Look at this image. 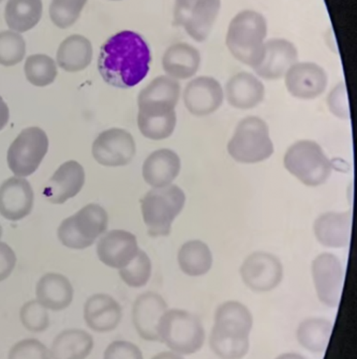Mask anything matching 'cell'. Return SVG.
Segmentation results:
<instances>
[{
	"mask_svg": "<svg viewBox=\"0 0 357 359\" xmlns=\"http://www.w3.org/2000/svg\"><path fill=\"white\" fill-rule=\"evenodd\" d=\"M352 231V213L346 212H326L316 217L314 233L316 241L323 247L342 249L350 243Z\"/></svg>",
	"mask_w": 357,
	"mask_h": 359,
	"instance_id": "7402d4cb",
	"label": "cell"
},
{
	"mask_svg": "<svg viewBox=\"0 0 357 359\" xmlns=\"http://www.w3.org/2000/svg\"><path fill=\"white\" fill-rule=\"evenodd\" d=\"M326 104L332 116L340 120H350L348 90L344 82H340L330 90L326 98Z\"/></svg>",
	"mask_w": 357,
	"mask_h": 359,
	"instance_id": "60d3db41",
	"label": "cell"
},
{
	"mask_svg": "<svg viewBox=\"0 0 357 359\" xmlns=\"http://www.w3.org/2000/svg\"><path fill=\"white\" fill-rule=\"evenodd\" d=\"M177 263L186 276L200 278L211 271L214 264L213 253L202 240H189L179 248Z\"/></svg>",
	"mask_w": 357,
	"mask_h": 359,
	"instance_id": "f546056e",
	"label": "cell"
},
{
	"mask_svg": "<svg viewBox=\"0 0 357 359\" xmlns=\"http://www.w3.org/2000/svg\"><path fill=\"white\" fill-rule=\"evenodd\" d=\"M181 93L178 81L167 76H157L139 94V113L148 116H162L174 112Z\"/></svg>",
	"mask_w": 357,
	"mask_h": 359,
	"instance_id": "7c38bea8",
	"label": "cell"
},
{
	"mask_svg": "<svg viewBox=\"0 0 357 359\" xmlns=\"http://www.w3.org/2000/svg\"><path fill=\"white\" fill-rule=\"evenodd\" d=\"M8 359H52L50 350L38 339H24L10 348Z\"/></svg>",
	"mask_w": 357,
	"mask_h": 359,
	"instance_id": "ab89813d",
	"label": "cell"
},
{
	"mask_svg": "<svg viewBox=\"0 0 357 359\" xmlns=\"http://www.w3.org/2000/svg\"><path fill=\"white\" fill-rule=\"evenodd\" d=\"M35 193L26 177H14L0 185V215L8 221L18 222L31 213Z\"/></svg>",
	"mask_w": 357,
	"mask_h": 359,
	"instance_id": "e0dca14e",
	"label": "cell"
},
{
	"mask_svg": "<svg viewBox=\"0 0 357 359\" xmlns=\"http://www.w3.org/2000/svg\"><path fill=\"white\" fill-rule=\"evenodd\" d=\"M298 62V51L295 44L284 38H274L265 41L263 57L253 70L258 78L268 81L280 80Z\"/></svg>",
	"mask_w": 357,
	"mask_h": 359,
	"instance_id": "2e32d148",
	"label": "cell"
},
{
	"mask_svg": "<svg viewBox=\"0 0 357 359\" xmlns=\"http://www.w3.org/2000/svg\"><path fill=\"white\" fill-rule=\"evenodd\" d=\"M274 152L267 123L259 116L243 118L227 143V153L239 164H259L273 156Z\"/></svg>",
	"mask_w": 357,
	"mask_h": 359,
	"instance_id": "277c9868",
	"label": "cell"
},
{
	"mask_svg": "<svg viewBox=\"0 0 357 359\" xmlns=\"http://www.w3.org/2000/svg\"><path fill=\"white\" fill-rule=\"evenodd\" d=\"M85 175L82 165L76 161H68L58 167L44 187L43 195L48 203L62 205L74 198L84 187Z\"/></svg>",
	"mask_w": 357,
	"mask_h": 359,
	"instance_id": "d6986e66",
	"label": "cell"
},
{
	"mask_svg": "<svg viewBox=\"0 0 357 359\" xmlns=\"http://www.w3.org/2000/svg\"><path fill=\"white\" fill-rule=\"evenodd\" d=\"M150 62V48L146 40L138 32L122 30L101 46L98 70L108 86L126 90L146 78Z\"/></svg>",
	"mask_w": 357,
	"mask_h": 359,
	"instance_id": "6da1fadb",
	"label": "cell"
},
{
	"mask_svg": "<svg viewBox=\"0 0 357 359\" xmlns=\"http://www.w3.org/2000/svg\"><path fill=\"white\" fill-rule=\"evenodd\" d=\"M94 346V338L90 332L72 328L59 332L48 350L52 359H86Z\"/></svg>",
	"mask_w": 357,
	"mask_h": 359,
	"instance_id": "4316f807",
	"label": "cell"
},
{
	"mask_svg": "<svg viewBox=\"0 0 357 359\" xmlns=\"http://www.w3.org/2000/svg\"><path fill=\"white\" fill-rule=\"evenodd\" d=\"M185 205V191L174 183L147 191L141 199V211L148 235L167 237Z\"/></svg>",
	"mask_w": 357,
	"mask_h": 359,
	"instance_id": "3957f363",
	"label": "cell"
},
{
	"mask_svg": "<svg viewBox=\"0 0 357 359\" xmlns=\"http://www.w3.org/2000/svg\"><path fill=\"white\" fill-rule=\"evenodd\" d=\"M183 100L192 116L203 118L211 116L223 106L225 90L213 76H197L186 86Z\"/></svg>",
	"mask_w": 357,
	"mask_h": 359,
	"instance_id": "5bb4252c",
	"label": "cell"
},
{
	"mask_svg": "<svg viewBox=\"0 0 357 359\" xmlns=\"http://www.w3.org/2000/svg\"><path fill=\"white\" fill-rule=\"evenodd\" d=\"M244 284L254 292H270L284 279L281 260L267 252H254L245 258L239 269Z\"/></svg>",
	"mask_w": 357,
	"mask_h": 359,
	"instance_id": "9c48e42d",
	"label": "cell"
},
{
	"mask_svg": "<svg viewBox=\"0 0 357 359\" xmlns=\"http://www.w3.org/2000/svg\"><path fill=\"white\" fill-rule=\"evenodd\" d=\"M20 320L28 332L40 334L50 326V314L38 300H29L20 310Z\"/></svg>",
	"mask_w": 357,
	"mask_h": 359,
	"instance_id": "f35d334b",
	"label": "cell"
},
{
	"mask_svg": "<svg viewBox=\"0 0 357 359\" xmlns=\"http://www.w3.org/2000/svg\"><path fill=\"white\" fill-rule=\"evenodd\" d=\"M1 237H3V227L0 225V239H1Z\"/></svg>",
	"mask_w": 357,
	"mask_h": 359,
	"instance_id": "c3c4849f",
	"label": "cell"
},
{
	"mask_svg": "<svg viewBox=\"0 0 357 359\" xmlns=\"http://www.w3.org/2000/svg\"><path fill=\"white\" fill-rule=\"evenodd\" d=\"M140 250L136 237L122 229L106 231L97 243V256L101 263L112 269L126 267Z\"/></svg>",
	"mask_w": 357,
	"mask_h": 359,
	"instance_id": "9a60e30c",
	"label": "cell"
},
{
	"mask_svg": "<svg viewBox=\"0 0 357 359\" xmlns=\"http://www.w3.org/2000/svg\"><path fill=\"white\" fill-rule=\"evenodd\" d=\"M151 359H183V357L172 351H167V352L158 353Z\"/></svg>",
	"mask_w": 357,
	"mask_h": 359,
	"instance_id": "bcb514c9",
	"label": "cell"
},
{
	"mask_svg": "<svg viewBox=\"0 0 357 359\" xmlns=\"http://www.w3.org/2000/svg\"><path fill=\"white\" fill-rule=\"evenodd\" d=\"M74 288L70 280L62 273L48 272L36 285V300L48 311H64L71 306Z\"/></svg>",
	"mask_w": 357,
	"mask_h": 359,
	"instance_id": "d4e9b609",
	"label": "cell"
},
{
	"mask_svg": "<svg viewBox=\"0 0 357 359\" xmlns=\"http://www.w3.org/2000/svg\"><path fill=\"white\" fill-rule=\"evenodd\" d=\"M312 281L318 302L328 308H337L342 299L344 270L335 254L322 253L312 264Z\"/></svg>",
	"mask_w": 357,
	"mask_h": 359,
	"instance_id": "30bf717a",
	"label": "cell"
},
{
	"mask_svg": "<svg viewBox=\"0 0 357 359\" xmlns=\"http://www.w3.org/2000/svg\"><path fill=\"white\" fill-rule=\"evenodd\" d=\"M10 120V110L3 98H0V132L7 126Z\"/></svg>",
	"mask_w": 357,
	"mask_h": 359,
	"instance_id": "f6af8a7d",
	"label": "cell"
},
{
	"mask_svg": "<svg viewBox=\"0 0 357 359\" xmlns=\"http://www.w3.org/2000/svg\"><path fill=\"white\" fill-rule=\"evenodd\" d=\"M92 55V42L84 36L72 35L60 43L56 64L64 72H80L90 66Z\"/></svg>",
	"mask_w": 357,
	"mask_h": 359,
	"instance_id": "83f0119b",
	"label": "cell"
},
{
	"mask_svg": "<svg viewBox=\"0 0 357 359\" xmlns=\"http://www.w3.org/2000/svg\"><path fill=\"white\" fill-rule=\"evenodd\" d=\"M153 265L146 252L140 250L132 262L122 269L118 270L119 278L129 287H144L151 278Z\"/></svg>",
	"mask_w": 357,
	"mask_h": 359,
	"instance_id": "e575fe53",
	"label": "cell"
},
{
	"mask_svg": "<svg viewBox=\"0 0 357 359\" xmlns=\"http://www.w3.org/2000/svg\"><path fill=\"white\" fill-rule=\"evenodd\" d=\"M48 137L43 129L27 127L20 133L8 149V167L15 177L34 175L48 151Z\"/></svg>",
	"mask_w": 357,
	"mask_h": 359,
	"instance_id": "ba28073f",
	"label": "cell"
},
{
	"mask_svg": "<svg viewBox=\"0 0 357 359\" xmlns=\"http://www.w3.org/2000/svg\"><path fill=\"white\" fill-rule=\"evenodd\" d=\"M176 112L162 116H144L138 113V127L141 134L149 140L161 141L169 138L176 128Z\"/></svg>",
	"mask_w": 357,
	"mask_h": 359,
	"instance_id": "836d02e7",
	"label": "cell"
},
{
	"mask_svg": "<svg viewBox=\"0 0 357 359\" xmlns=\"http://www.w3.org/2000/svg\"><path fill=\"white\" fill-rule=\"evenodd\" d=\"M167 310L164 298L157 292H144L135 299L132 323L143 340L159 341V325Z\"/></svg>",
	"mask_w": 357,
	"mask_h": 359,
	"instance_id": "ac0fdd59",
	"label": "cell"
},
{
	"mask_svg": "<svg viewBox=\"0 0 357 359\" xmlns=\"http://www.w3.org/2000/svg\"><path fill=\"white\" fill-rule=\"evenodd\" d=\"M43 13L42 0H8L5 9L6 23L10 30L22 32L35 28Z\"/></svg>",
	"mask_w": 357,
	"mask_h": 359,
	"instance_id": "4dcf8cb0",
	"label": "cell"
},
{
	"mask_svg": "<svg viewBox=\"0 0 357 359\" xmlns=\"http://www.w3.org/2000/svg\"><path fill=\"white\" fill-rule=\"evenodd\" d=\"M181 170V161L175 151L160 149L149 154L142 167L143 179L151 189L173 184Z\"/></svg>",
	"mask_w": 357,
	"mask_h": 359,
	"instance_id": "cb8c5ba5",
	"label": "cell"
},
{
	"mask_svg": "<svg viewBox=\"0 0 357 359\" xmlns=\"http://www.w3.org/2000/svg\"><path fill=\"white\" fill-rule=\"evenodd\" d=\"M221 9V0H197L189 12L183 27L195 41L203 42L209 37Z\"/></svg>",
	"mask_w": 357,
	"mask_h": 359,
	"instance_id": "f1b7e54d",
	"label": "cell"
},
{
	"mask_svg": "<svg viewBox=\"0 0 357 359\" xmlns=\"http://www.w3.org/2000/svg\"><path fill=\"white\" fill-rule=\"evenodd\" d=\"M108 226L106 209L97 203H90L60 223L58 240L68 249H88L108 231Z\"/></svg>",
	"mask_w": 357,
	"mask_h": 359,
	"instance_id": "52a82bcc",
	"label": "cell"
},
{
	"mask_svg": "<svg viewBox=\"0 0 357 359\" xmlns=\"http://www.w3.org/2000/svg\"><path fill=\"white\" fill-rule=\"evenodd\" d=\"M225 97L233 108L250 110L257 108L263 102L265 86L255 74L238 72L225 84Z\"/></svg>",
	"mask_w": 357,
	"mask_h": 359,
	"instance_id": "603a6c76",
	"label": "cell"
},
{
	"mask_svg": "<svg viewBox=\"0 0 357 359\" xmlns=\"http://www.w3.org/2000/svg\"><path fill=\"white\" fill-rule=\"evenodd\" d=\"M266 36L267 21L263 14L244 10L230 22L225 43L233 57L254 69L263 57Z\"/></svg>",
	"mask_w": 357,
	"mask_h": 359,
	"instance_id": "7a4b0ae2",
	"label": "cell"
},
{
	"mask_svg": "<svg viewBox=\"0 0 357 359\" xmlns=\"http://www.w3.org/2000/svg\"><path fill=\"white\" fill-rule=\"evenodd\" d=\"M92 157L104 167H124L136 154L134 138L126 129L110 128L101 133L92 143Z\"/></svg>",
	"mask_w": 357,
	"mask_h": 359,
	"instance_id": "8fae6325",
	"label": "cell"
},
{
	"mask_svg": "<svg viewBox=\"0 0 357 359\" xmlns=\"http://www.w3.org/2000/svg\"><path fill=\"white\" fill-rule=\"evenodd\" d=\"M201 54L191 44H172L165 50L162 56V69L165 76L176 81L188 80L199 72Z\"/></svg>",
	"mask_w": 357,
	"mask_h": 359,
	"instance_id": "484cf974",
	"label": "cell"
},
{
	"mask_svg": "<svg viewBox=\"0 0 357 359\" xmlns=\"http://www.w3.org/2000/svg\"><path fill=\"white\" fill-rule=\"evenodd\" d=\"M205 330L195 314L181 309L167 310L159 325V341L177 354L192 355L205 344Z\"/></svg>",
	"mask_w": 357,
	"mask_h": 359,
	"instance_id": "8992f818",
	"label": "cell"
},
{
	"mask_svg": "<svg viewBox=\"0 0 357 359\" xmlns=\"http://www.w3.org/2000/svg\"><path fill=\"white\" fill-rule=\"evenodd\" d=\"M1 1H3V0H0V3H1Z\"/></svg>",
	"mask_w": 357,
	"mask_h": 359,
	"instance_id": "f907efd6",
	"label": "cell"
},
{
	"mask_svg": "<svg viewBox=\"0 0 357 359\" xmlns=\"http://www.w3.org/2000/svg\"><path fill=\"white\" fill-rule=\"evenodd\" d=\"M83 318L92 332L99 334L113 332L122 322V306L112 296L99 292L85 302Z\"/></svg>",
	"mask_w": 357,
	"mask_h": 359,
	"instance_id": "ffe728a7",
	"label": "cell"
},
{
	"mask_svg": "<svg viewBox=\"0 0 357 359\" xmlns=\"http://www.w3.org/2000/svg\"><path fill=\"white\" fill-rule=\"evenodd\" d=\"M284 79L290 95L302 100H316L328 86V72L316 62H298Z\"/></svg>",
	"mask_w": 357,
	"mask_h": 359,
	"instance_id": "4fadbf2b",
	"label": "cell"
},
{
	"mask_svg": "<svg viewBox=\"0 0 357 359\" xmlns=\"http://www.w3.org/2000/svg\"><path fill=\"white\" fill-rule=\"evenodd\" d=\"M332 324L323 318H309L302 320L296 330L298 344L309 352H326L332 336Z\"/></svg>",
	"mask_w": 357,
	"mask_h": 359,
	"instance_id": "1f68e13d",
	"label": "cell"
},
{
	"mask_svg": "<svg viewBox=\"0 0 357 359\" xmlns=\"http://www.w3.org/2000/svg\"><path fill=\"white\" fill-rule=\"evenodd\" d=\"M110 1H122V0H110Z\"/></svg>",
	"mask_w": 357,
	"mask_h": 359,
	"instance_id": "681fc988",
	"label": "cell"
},
{
	"mask_svg": "<svg viewBox=\"0 0 357 359\" xmlns=\"http://www.w3.org/2000/svg\"><path fill=\"white\" fill-rule=\"evenodd\" d=\"M15 253L9 244L0 241V282L5 281L11 276L16 266Z\"/></svg>",
	"mask_w": 357,
	"mask_h": 359,
	"instance_id": "7bdbcfd3",
	"label": "cell"
},
{
	"mask_svg": "<svg viewBox=\"0 0 357 359\" xmlns=\"http://www.w3.org/2000/svg\"><path fill=\"white\" fill-rule=\"evenodd\" d=\"M57 64L53 58L46 54L28 56L24 64L26 79L36 88H46L54 83L57 78Z\"/></svg>",
	"mask_w": 357,
	"mask_h": 359,
	"instance_id": "d6a6232c",
	"label": "cell"
},
{
	"mask_svg": "<svg viewBox=\"0 0 357 359\" xmlns=\"http://www.w3.org/2000/svg\"><path fill=\"white\" fill-rule=\"evenodd\" d=\"M104 359H144L142 351L130 341L116 340L108 344Z\"/></svg>",
	"mask_w": 357,
	"mask_h": 359,
	"instance_id": "b9f144b4",
	"label": "cell"
},
{
	"mask_svg": "<svg viewBox=\"0 0 357 359\" xmlns=\"http://www.w3.org/2000/svg\"><path fill=\"white\" fill-rule=\"evenodd\" d=\"M275 359H307L302 355L298 354V353L288 352L284 353V354L279 355L276 357Z\"/></svg>",
	"mask_w": 357,
	"mask_h": 359,
	"instance_id": "7dc6e473",
	"label": "cell"
},
{
	"mask_svg": "<svg viewBox=\"0 0 357 359\" xmlns=\"http://www.w3.org/2000/svg\"><path fill=\"white\" fill-rule=\"evenodd\" d=\"M284 166L290 175L309 187L326 184L332 172V161L316 141L293 143L284 156Z\"/></svg>",
	"mask_w": 357,
	"mask_h": 359,
	"instance_id": "5b68a950",
	"label": "cell"
},
{
	"mask_svg": "<svg viewBox=\"0 0 357 359\" xmlns=\"http://www.w3.org/2000/svg\"><path fill=\"white\" fill-rule=\"evenodd\" d=\"M26 55L23 36L13 30L0 32V65L12 67L20 64Z\"/></svg>",
	"mask_w": 357,
	"mask_h": 359,
	"instance_id": "74e56055",
	"label": "cell"
},
{
	"mask_svg": "<svg viewBox=\"0 0 357 359\" xmlns=\"http://www.w3.org/2000/svg\"><path fill=\"white\" fill-rule=\"evenodd\" d=\"M253 316L249 308L236 300H227L216 309L211 332L233 338L250 339Z\"/></svg>",
	"mask_w": 357,
	"mask_h": 359,
	"instance_id": "44dd1931",
	"label": "cell"
},
{
	"mask_svg": "<svg viewBox=\"0 0 357 359\" xmlns=\"http://www.w3.org/2000/svg\"><path fill=\"white\" fill-rule=\"evenodd\" d=\"M209 346L220 359H243L249 352L250 339L233 338L211 332Z\"/></svg>",
	"mask_w": 357,
	"mask_h": 359,
	"instance_id": "8d00e7d4",
	"label": "cell"
},
{
	"mask_svg": "<svg viewBox=\"0 0 357 359\" xmlns=\"http://www.w3.org/2000/svg\"><path fill=\"white\" fill-rule=\"evenodd\" d=\"M197 1V0H175L174 22L176 25L183 27L189 12Z\"/></svg>",
	"mask_w": 357,
	"mask_h": 359,
	"instance_id": "ee69618b",
	"label": "cell"
},
{
	"mask_svg": "<svg viewBox=\"0 0 357 359\" xmlns=\"http://www.w3.org/2000/svg\"><path fill=\"white\" fill-rule=\"evenodd\" d=\"M88 0H52L50 5V21L56 27L66 29L80 19Z\"/></svg>",
	"mask_w": 357,
	"mask_h": 359,
	"instance_id": "d590c367",
	"label": "cell"
}]
</instances>
